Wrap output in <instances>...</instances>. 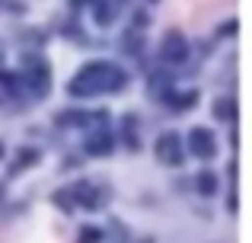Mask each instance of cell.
Here are the masks:
<instances>
[{
  "label": "cell",
  "mask_w": 252,
  "mask_h": 243,
  "mask_svg": "<svg viewBox=\"0 0 252 243\" xmlns=\"http://www.w3.org/2000/svg\"><path fill=\"white\" fill-rule=\"evenodd\" d=\"M125 87V74L109 61H93L86 64L80 74L70 80V93L74 96H99V93H115Z\"/></svg>",
  "instance_id": "obj_1"
},
{
  "label": "cell",
  "mask_w": 252,
  "mask_h": 243,
  "mask_svg": "<svg viewBox=\"0 0 252 243\" xmlns=\"http://www.w3.org/2000/svg\"><path fill=\"white\" fill-rule=\"evenodd\" d=\"M154 150H157V157H160V163H166V167H179V163H182V141H179L176 131H163V135L157 138Z\"/></svg>",
  "instance_id": "obj_2"
},
{
  "label": "cell",
  "mask_w": 252,
  "mask_h": 243,
  "mask_svg": "<svg viewBox=\"0 0 252 243\" xmlns=\"http://www.w3.org/2000/svg\"><path fill=\"white\" fill-rule=\"evenodd\" d=\"M189 147L195 157H204V160H211V157L217 154V138L211 128H191L189 135Z\"/></svg>",
  "instance_id": "obj_3"
},
{
  "label": "cell",
  "mask_w": 252,
  "mask_h": 243,
  "mask_svg": "<svg viewBox=\"0 0 252 243\" xmlns=\"http://www.w3.org/2000/svg\"><path fill=\"white\" fill-rule=\"evenodd\" d=\"M160 55L166 58V61H182V58L189 55V42H185L182 32H176V29L166 32V38H163V45H160Z\"/></svg>",
  "instance_id": "obj_4"
},
{
  "label": "cell",
  "mask_w": 252,
  "mask_h": 243,
  "mask_svg": "<svg viewBox=\"0 0 252 243\" xmlns=\"http://www.w3.org/2000/svg\"><path fill=\"white\" fill-rule=\"evenodd\" d=\"M214 189H217V179H214V173H201V176H198V192H204V195H214Z\"/></svg>",
  "instance_id": "obj_5"
},
{
  "label": "cell",
  "mask_w": 252,
  "mask_h": 243,
  "mask_svg": "<svg viewBox=\"0 0 252 243\" xmlns=\"http://www.w3.org/2000/svg\"><path fill=\"white\" fill-rule=\"evenodd\" d=\"M112 147V141H109V135H99V138H90V141H86V150H90V154H96V150H109Z\"/></svg>",
  "instance_id": "obj_6"
},
{
  "label": "cell",
  "mask_w": 252,
  "mask_h": 243,
  "mask_svg": "<svg viewBox=\"0 0 252 243\" xmlns=\"http://www.w3.org/2000/svg\"><path fill=\"white\" fill-rule=\"evenodd\" d=\"M99 240H102V234H99L96 227H83V234H80L77 243H99Z\"/></svg>",
  "instance_id": "obj_7"
}]
</instances>
